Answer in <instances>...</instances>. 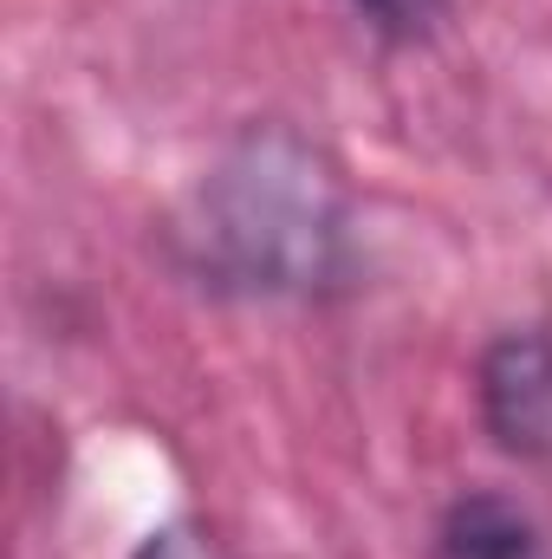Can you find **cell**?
<instances>
[{"mask_svg":"<svg viewBox=\"0 0 552 559\" xmlns=\"http://www.w3.org/2000/svg\"><path fill=\"white\" fill-rule=\"evenodd\" d=\"M163 248L215 299L305 306L351 286V182L292 124H248L176 202Z\"/></svg>","mask_w":552,"mask_h":559,"instance_id":"obj_1","label":"cell"},{"mask_svg":"<svg viewBox=\"0 0 552 559\" xmlns=\"http://www.w3.org/2000/svg\"><path fill=\"white\" fill-rule=\"evenodd\" d=\"M475 411L501 455L552 468V332L514 325L494 332L475 358Z\"/></svg>","mask_w":552,"mask_h":559,"instance_id":"obj_2","label":"cell"},{"mask_svg":"<svg viewBox=\"0 0 552 559\" xmlns=\"http://www.w3.org/2000/svg\"><path fill=\"white\" fill-rule=\"evenodd\" d=\"M429 559H552L547 527L501 488H468L442 508Z\"/></svg>","mask_w":552,"mask_h":559,"instance_id":"obj_3","label":"cell"},{"mask_svg":"<svg viewBox=\"0 0 552 559\" xmlns=\"http://www.w3.org/2000/svg\"><path fill=\"white\" fill-rule=\"evenodd\" d=\"M345 7L391 46H416L448 20V0H345Z\"/></svg>","mask_w":552,"mask_h":559,"instance_id":"obj_4","label":"cell"},{"mask_svg":"<svg viewBox=\"0 0 552 559\" xmlns=\"http://www.w3.org/2000/svg\"><path fill=\"white\" fill-rule=\"evenodd\" d=\"M131 559H221V547H215L202 527H189V521H169V527L143 534Z\"/></svg>","mask_w":552,"mask_h":559,"instance_id":"obj_5","label":"cell"}]
</instances>
